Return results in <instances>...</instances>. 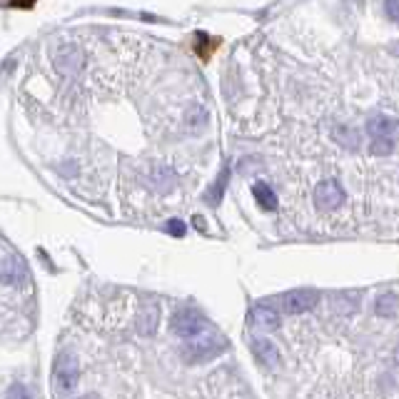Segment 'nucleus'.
I'll return each mask as SVG.
<instances>
[{"mask_svg":"<svg viewBox=\"0 0 399 399\" xmlns=\"http://www.w3.org/2000/svg\"><path fill=\"white\" fill-rule=\"evenodd\" d=\"M367 135L374 155H392L397 147V120L389 115H374L367 120Z\"/></svg>","mask_w":399,"mask_h":399,"instance_id":"1","label":"nucleus"},{"mask_svg":"<svg viewBox=\"0 0 399 399\" xmlns=\"http://www.w3.org/2000/svg\"><path fill=\"white\" fill-rule=\"evenodd\" d=\"M320 294L315 289H294L282 297H274V305L277 310H282L284 315H302V312H310L317 305Z\"/></svg>","mask_w":399,"mask_h":399,"instance_id":"2","label":"nucleus"},{"mask_svg":"<svg viewBox=\"0 0 399 399\" xmlns=\"http://www.w3.org/2000/svg\"><path fill=\"white\" fill-rule=\"evenodd\" d=\"M170 327H173L175 335L183 337V340H192V337H200L202 330H205V317L195 310H180L173 315Z\"/></svg>","mask_w":399,"mask_h":399,"instance_id":"3","label":"nucleus"},{"mask_svg":"<svg viewBox=\"0 0 399 399\" xmlns=\"http://www.w3.org/2000/svg\"><path fill=\"white\" fill-rule=\"evenodd\" d=\"M78 379H80V367L70 354H65V357H60L55 362V392L58 394L73 392Z\"/></svg>","mask_w":399,"mask_h":399,"instance_id":"4","label":"nucleus"},{"mask_svg":"<svg viewBox=\"0 0 399 399\" xmlns=\"http://www.w3.org/2000/svg\"><path fill=\"white\" fill-rule=\"evenodd\" d=\"M315 200L322 210H335L345 200V190H342V185L337 180H322L315 187Z\"/></svg>","mask_w":399,"mask_h":399,"instance_id":"5","label":"nucleus"},{"mask_svg":"<svg viewBox=\"0 0 399 399\" xmlns=\"http://www.w3.org/2000/svg\"><path fill=\"white\" fill-rule=\"evenodd\" d=\"M222 347H225V342H220L217 337H212V340H202V342L197 340L195 345H190L187 349H185V357H187L190 362H205V359L215 357Z\"/></svg>","mask_w":399,"mask_h":399,"instance_id":"6","label":"nucleus"},{"mask_svg":"<svg viewBox=\"0 0 399 399\" xmlns=\"http://www.w3.org/2000/svg\"><path fill=\"white\" fill-rule=\"evenodd\" d=\"M0 279L8 284H23L28 279L25 265H23L18 258H13V255L6 260H0Z\"/></svg>","mask_w":399,"mask_h":399,"instance_id":"7","label":"nucleus"},{"mask_svg":"<svg viewBox=\"0 0 399 399\" xmlns=\"http://www.w3.org/2000/svg\"><path fill=\"white\" fill-rule=\"evenodd\" d=\"M55 63H58V70L65 75H73L80 70V65H83V55H80V50L75 45H63L58 50V55H55Z\"/></svg>","mask_w":399,"mask_h":399,"instance_id":"8","label":"nucleus"},{"mask_svg":"<svg viewBox=\"0 0 399 399\" xmlns=\"http://www.w3.org/2000/svg\"><path fill=\"white\" fill-rule=\"evenodd\" d=\"M158 325H160V307H158V302L150 299V302L142 305L140 320H137V330H140V335L150 337V335H155Z\"/></svg>","mask_w":399,"mask_h":399,"instance_id":"9","label":"nucleus"},{"mask_svg":"<svg viewBox=\"0 0 399 399\" xmlns=\"http://www.w3.org/2000/svg\"><path fill=\"white\" fill-rule=\"evenodd\" d=\"M253 192H255V197H258V202H260L262 210H267V212L277 210V195L272 192V187H270L267 183H255Z\"/></svg>","mask_w":399,"mask_h":399,"instance_id":"10","label":"nucleus"},{"mask_svg":"<svg viewBox=\"0 0 399 399\" xmlns=\"http://www.w3.org/2000/svg\"><path fill=\"white\" fill-rule=\"evenodd\" d=\"M253 349H255V354H258V357L262 359L265 364H270V367H274V364L279 362V352H277V347H274L270 340H255Z\"/></svg>","mask_w":399,"mask_h":399,"instance_id":"11","label":"nucleus"},{"mask_svg":"<svg viewBox=\"0 0 399 399\" xmlns=\"http://www.w3.org/2000/svg\"><path fill=\"white\" fill-rule=\"evenodd\" d=\"M253 317H255V325L265 327V330H277V327H279V315L274 310H270L267 305L258 307V310L253 312Z\"/></svg>","mask_w":399,"mask_h":399,"instance_id":"12","label":"nucleus"},{"mask_svg":"<svg viewBox=\"0 0 399 399\" xmlns=\"http://www.w3.org/2000/svg\"><path fill=\"white\" fill-rule=\"evenodd\" d=\"M377 312L387 320H394L397 317V294L387 292V294H379L377 299Z\"/></svg>","mask_w":399,"mask_h":399,"instance_id":"13","label":"nucleus"},{"mask_svg":"<svg viewBox=\"0 0 399 399\" xmlns=\"http://www.w3.org/2000/svg\"><path fill=\"white\" fill-rule=\"evenodd\" d=\"M153 180H158V187H163V190H168L170 185H173V180H175V175H173V170L170 168H155V175H153Z\"/></svg>","mask_w":399,"mask_h":399,"instance_id":"14","label":"nucleus"},{"mask_svg":"<svg viewBox=\"0 0 399 399\" xmlns=\"http://www.w3.org/2000/svg\"><path fill=\"white\" fill-rule=\"evenodd\" d=\"M6 399H30V392H28L23 384H13V387L8 389V397Z\"/></svg>","mask_w":399,"mask_h":399,"instance_id":"15","label":"nucleus"},{"mask_svg":"<svg viewBox=\"0 0 399 399\" xmlns=\"http://www.w3.org/2000/svg\"><path fill=\"white\" fill-rule=\"evenodd\" d=\"M168 232H170V235H175V237H183L185 235V225L180 220H170L168 222Z\"/></svg>","mask_w":399,"mask_h":399,"instance_id":"16","label":"nucleus"},{"mask_svg":"<svg viewBox=\"0 0 399 399\" xmlns=\"http://www.w3.org/2000/svg\"><path fill=\"white\" fill-rule=\"evenodd\" d=\"M387 13H389V18H392V21H397V13H399V6H397V3H389V6H387Z\"/></svg>","mask_w":399,"mask_h":399,"instance_id":"17","label":"nucleus"},{"mask_svg":"<svg viewBox=\"0 0 399 399\" xmlns=\"http://www.w3.org/2000/svg\"><path fill=\"white\" fill-rule=\"evenodd\" d=\"M85 399H98V397H95V394H90V397H85Z\"/></svg>","mask_w":399,"mask_h":399,"instance_id":"18","label":"nucleus"}]
</instances>
